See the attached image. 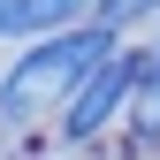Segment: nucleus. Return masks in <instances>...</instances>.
Wrapping results in <instances>:
<instances>
[{"label":"nucleus","mask_w":160,"mask_h":160,"mask_svg":"<svg viewBox=\"0 0 160 160\" xmlns=\"http://www.w3.org/2000/svg\"><path fill=\"white\" fill-rule=\"evenodd\" d=\"M107 53H122V38H114L107 23H76V31L38 38L23 61L0 76V122H38L46 107H69L76 84H84Z\"/></svg>","instance_id":"obj_1"},{"label":"nucleus","mask_w":160,"mask_h":160,"mask_svg":"<svg viewBox=\"0 0 160 160\" xmlns=\"http://www.w3.org/2000/svg\"><path fill=\"white\" fill-rule=\"evenodd\" d=\"M137 84H145V53H130V46H122V53H107V61L76 84L69 114H61V130H69V137H99V130H107L114 114L137 99Z\"/></svg>","instance_id":"obj_2"},{"label":"nucleus","mask_w":160,"mask_h":160,"mask_svg":"<svg viewBox=\"0 0 160 160\" xmlns=\"http://www.w3.org/2000/svg\"><path fill=\"white\" fill-rule=\"evenodd\" d=\"M69 15H84V0H0V38H38V31H76Z\"/></svg>","instance_id":"obj_3"},{"label":"nucleus","mask_w":160,"mask_h":160,"mask_svg":"<svg viewBox=\"0 0 160 160\" xmlns=\"http://www.w3.org/2000/svg\"><path fill=\"white\" fill-rule=\"evenodd\" d=\"M130 122H137V145H152V137H160V84H152V76H145L137 99H130Z\"/></svg>","instance_id":"obj_4"},{"label":"nucleus","mask_w":160,"mask_h":160,"mask_svg":"<svg viewBox=\"0 0 160 160\" xmlns=\"http://www.w3.org/2000/svg\"><path fill=\"white\" fill-rule=\"evenodd\" d=\"M137 15H160V0H99V15H92V23H107L114 38H122Z\"/></svg>","instance_id":"obj_5"}]
</instances>
